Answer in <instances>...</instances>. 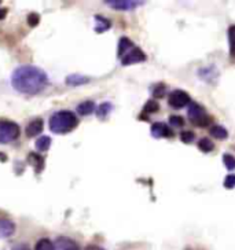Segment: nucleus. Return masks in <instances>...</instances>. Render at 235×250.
I'll list each match as a JSON object with an SVG mask.
<instances>
[{
    "label": "nucleus",
    "instance_id": "nucleus-1",
    "mask_svg": "<svg viewBox=\"0 0 235 250\" xmlns=\"http://www.w3.org/2000/svg\"><path fill=\"white\" fill-rule=\"evenodd\" d=\"M50 84L48 74L35 65H21L15 67L11 74L13 88L25 95H37L43 92Z\"/></svg>",
    "mask_w": 235,
    "mask_h": 250
},
{
    "label": "nucleus",
    "instance_id": "nucleus-2",
    "mask_svg": "<svg viewBox=\"0 0 235 250\" xmlns=\"http://www.w3.org/2000/svg\"><path fill=\"white\" fill-rule=\"evenodd\" d=\"M50 131L55 135H66L74 131L79 125V118L70 110H59L54 113L48 121Z\"/></svg>",
    "mask_w": 235,
    "mask_h": 250
},
{
    "label": "nucleus",
    "instance_id": "nucleus-3",
    "mask_svg": "<svg viewBox=\"0 0 235 250\" xmlns=\"http://www.w3.org/2000/svg\"><path fill=\"white\" fill-rule=\"evenodd\" d=\"M21 128L20 125L10 120H0V143L7 145L20 138Z\"/></svg>",
    "mask_w": 235,
    "mask_h": 250
},
{
    "label": "nucleus",
    "instance_id": "nucleus-4",
    "mask_svg": "<svg viewBox=\"0 0 235 250\" xmlns=\"http://www.w3.org/2000/svg\"><path fill=\"white\" fill-rule=\"evenodd\" d=\"M189 117H190L191 123L197 126H205L211 123V117L206 114L205 109L202 106H199L198 103H190Z\"/></svg>",
    "mask_w": 235,
    "mask_h": 250
},
{
    "label": "nucleus",
    "instance_id": "nucleus-5",
    "mask_svg": "<svg viewBox=\"0 0 235 250\" xmlns=\"http://www.w3.org/2000/svg\"><path fill=\"white\" fill-rule=\"evenodd\" d=\"M168 103L171 107L173 109H182V107H186L187 104H190L191 99L190 95L186 92V91H182V89H175L169 94Z\"/></svg>",
    "mask_w": 235,
    "mask_h": 250
},
{
    "label": "nucleus",
    "instance_id": "nucleus-6",
    "mask_svg": "<svg viewBox=\"0 0 235 250\" xmlns=\"http://www.w3.org/2000/svg\"><path fill=\"white\" fill-rule=\"evenodd\" d=\"M147 59L146 54L140 50L139 47H133L132 50L125 54L124 57L121 58V63L124 66H129V65H135V63H140V62H145Z\"/></svg>",
    "mask_w": 235,
    "mask_h": 250
},
{
    "label": "nucleus",
    "instance_id": "nucleus-7",
    "mask_svg": "<svg viewBox=\"0 0 235 250\" xmlns=\"http://www.w3.org/2000/svg\"><path fill=\"white\" fill-rule=\"evenodd\" d=\"M105 4L114 10H121V11H129L133 8L139 7L145 4V1H138V0H105Z\"/></svg>",
    "mask_w": 235,
    "mask_h": 250
},
{
    "label": "nucleus",
    "instance_id": "nucleus-8",
    "mask_svg": "<svg viewBox=\"0 0 235 250\" xmlns=\"http://www.w3.org/2000/svg\"><path fill=\"white\" fill-rule=\"evenodd\" d=\"M43 128H44V121L42 118H35L33 121H30L29 124L26 125L25 135L28 138H35V136L43 132Z\"/></svg>",
    "mask_w": 235,
    "mask_h": 250
},
{
    "label": "nucleus",
    "instance_id": "nucleus-9",
    "mask_svg": "<svg viewBox=\"0 0 235 250\" xmlns=\"http://www.w3.org/2000/svg\"><path fill=\"white\" fill-rule=\"evenodd\" d=\"M54 246L58 250H80L79 243L73 239H70V238H67V236H58L55 239Z\"/></svg>",
    "mask_w": 235,
    "mask_h": 250
},
{
    "label": "nucleus",
    "instance_id": "nucleus-10",
    "mask_svg": "<svg viewBox=\"0 0 235 250\" xmlns=\"http://www.w3.org/2000/svg\"><path fill=\"white\" fill-rule=\"evenodd\" d=\"M14 232H15L14 221H11L10 219L0 217V239L10 238L11 235H14Z\"/></svg>",
    "mask_w": 235,
    "mask_h": 250
},
{
    "label": "nucleus",
    "instance_id": "nucleus-11",
    "mask_svg": "<svg viewBox=\"0 0 235 250\" xmlns=\"http://www.w3.org/2000/svg\"><path fill=\"white\" fill-rule=\"evenodd\" d=\"M151 135L160 139V138H171L173 133L171 131L168 125L164 124V123H155V124L151 125Z\"/></svg>",
    "mask_w": 235,
    "mask_h": 250
},
{
    "label": "nucleus",
    "instance_id": "nucleus-12",
    "mask_svg": "<svg viewBox=\"0 0 235 250\" xmlns=\"http://www.w3.org/2000/svg\"><path fill=\"white\" fill-rule=\"evenodd\" d=\"M65 83L69 87H80V85H84V84H88L89 79L87 76H84V74L73 73L67 76Z\"/></svg>",
    "mask_w": 235,
    "mask_h": 250
},
{
    "label": "nucleus",
    "instance_id": "nucleus-13",
    "mask_svg": "<svg viewBox=\"0 0 235 250\" xmlns=\"http://www.w3.org/2000/svg\"><path fill=\"white\" fill-rule=\"evenodd\" d=\"M135 44L132 43V40L131 39H128V37H121L120 39V42H118V51H117V55L118 58L121 59L124 57L127 52L129 51V50H132Z\"/></svg>",
    "mask_w": 235,
    "mask_h": 250
},
{
    "label": "nucleus",
    "instance_id": "nucleus-14",
    "mask_svg": "<svg viewBox=\"0 0 235 250\" xmlns=\"http://www.w3.org/2000/svg\"><path fill=\"white\" fill-rule=\"evenodd\" d=\"M28 161H29L30 165L36 169L37 173H40L42 170L44 169V158L40 154H37V153H30V154L28 155Z\"/></svg>",
    "mask_w": 235,
    "mask_h": 250
},
{
    "label": "nucleus",
    "instance_id": "nucleus-15",
    "mask_svg": "<svg viewBox=\"0 0 235 250\" xmlns=\"http://www.w3.org/2000/svg\"><path fill=\"white\" fill-rule=\"evenodd\" d=\"M95 32L96 33H103L111 28V22L103 15H95Z\"/></svg>",
    "mask_w": 235,
    "mask_h": 250
},
{
    "label": "nucleus",
    "instance_id": "nucleus-16",
    "mask_svg": "<svg viewBox=\"0 0 235 250\" xmlns=\"http://www.w3.org/2000/svg\"><path fill=\"white\" fill-rule=\"evenodd\" d=\"M76 111L79 116H89L91 113L95 111V103L92 101H85V102H81L80 104H77Z\"/></svg>",
    "mask_w": 235,
    "mask_h": 250
},
{
    "label": "nucleus",
    "instance_id": "nucleus-17",
    "mask_svg": "<svg viewBox=\"0 0 235 250\" xmlns=\"http://www.w3.org/2000/svg\"><path fill=\"white\" fill-rule=\"evenodd\" d=\"M209 133H211V136H212V138H214V139H219V140L227 139V136H228L227 129H226L224 126H221V125H212V128L209 129Z\"/></svg>",
    "mask_w": 235,
    "mask_h": 250
},
{
    "label": "nucleus",
    "instance_id": "nucleus-18",
    "mask_svg": "<svg viewBox=\"0 0 235 250\" xmlns=\"http://www.w3.org/2000/svg\"><path fill=\"white\" fill-rule=\"evenodd\" d=\"M51 143L52 140L50 136H47V135H44V136H40L39 139L36 140V148L37 151H40V153H45V151H48L50 150V147H51Z\"/></svg>",
    "mask_w": 235,
    "mask_h": 250
},
{
    "label": "nucleus",
    "instance_id": "nucleus-19",
    "mask_svg": "<svg viewBox=\"0 0 235 250\" xmlns=\"http://www.w3.org/2000/svg\"><path fill=\"white\" fill-rule=\"evenodd\" d=\"M113 110V104L110 102H103L102 104H99V107L96 109V116L98 118H106L109 114H110V111Z\"/></svg>",
    "mask_w": 235,
    "mask_h": 250
},
{
    "label": "nucleus",
    "instance_id": "nucleus-20",
    "mask_svg": "<svg viewBox=\"0 0 235 250\" xmlns=\"http://www.w3.org/2000/svg\"><path fill=\"white\" fill-rule=\"evenodd\" d=\"M35 250H55V246L48 238H42L35 245Z\"/></svg>",
    "mask_w": 235,
    "mask_h": 250
},
{
    "label": "nucleus",
    "instance_id": "nucleus-21",
    "mask_svg": "<svg viewBox=\"0 0 235 250\" xmlns=\"http://www.w3.org/2000/svg\"><path fill=\"white\" fill-rule=\"evenodd\" d=\"M228 43H230V54L235 58V25L228 28Z\"/></svg>",
    "mask_w": 235,
    "mask_h": 250
},
{
    "label": "nucleus",
    "instance_id": "nucleus-22",
    "mask_svg": "<svg viewBox=\"0 0 235 250\" xmlns=\"http://www.w3.org/2000/svg\"><path fill=\"white\" fill-rule=\"evenodd\" d=\"M198 148L201 151H204V153H211L214 148V145H213V142L211 139L204 138V139H201L198 142Z\"/></svg>",
    "mask_w": 235,
    "mask_h": 250
},
{
    "label": "nucleus",
    "instance_id": "nucleus-23",
    "mask_svg": "<svg viewBox=\"0 0 235 250\" xmlns=\"http://www.w3.org/2000/svg\"><path fill=\"white\" fill-rule=\"evenodd\" d=\"M223 162H224V165H226V168H227L228 170H234L235 169L234 155L224 154V155H223Z\"/></svg>",
    "mask_w": 235,
    "mask_h": 250
},
{
    "label": "nucleus",
    "instance_id": "nucleus-24",
    "mask_svg": "<svg viewBox=\"0 0 235 250\" xmlns=\"http://www.w3.org/2000/svg\"><path fill=\"white\" fill-rule=\"evenodd\" d=\"M158 109H160V104L155 102V101H149V102L145 104V109H143V111L145 113H155V111H158Z\"/></svg>",
    "mask_w": 235,
    "mask_h": 250
},
{
    "label": "nucleus",
    "instance_id": "nucleus-25",
    "mask_svg": "<svg viewBox=\"0 0 235 250\" xmlns=\"http://www.w3.org/2000/svg\"><path fill=\"white\" fill-rule=\"evenodd\" d=\"M183 124L184 120L180 116H171L169 117V125L173 128H180V126H183Z\"/></svg>",
    "mask_w": 235,
    "mask_h": 250
},
{
    "label": "nucleus",
    "instance_id": "nucleus-26",
    "mask_svg": "<svg viewBox=\"0 0 235 250\" xmlns=\"http://www.w3.org/2000/svg\"><path fill=\"white\" fill-rule=\"evenodd\" d=\"M194 138H195V135L194 132H191V131H183V132L180 133V140L183 142V143H192L194 142Z\"/></svg>",
    "mask_w": 235,
    "mask_h": 250
},
{
    "label": "nucleus",
    "instance_id": "nucleus-27",
    "mask_svg": "<svg viewBox=\"0 0 235 250\" xmlns=\"http://www.w3.org/2000/svg\"><path fill=\"white\" fill-rule=\"evenodd\" d=\"M40 22V15L37 14V13H30L28 15V25H29L30 28H35L37 26Z\"/></svg>",
    "mask_w": 235,
    "mask_h": 250
},
{
    "label": "nucleus",
    "instance_id": "nucleus-28",
    "mask_svg": "<svg viewBox=\"0 0 235 250\" xmlns=\"http://www.w3.org/2000/svg\"><path fill=\"white\" fill-rule=\"evenodd\" d=\"M224 187H226V188H234L235 175H228V176L224 179Z\"/></svg>",
    "mask_w": 235,
    "mask_h": 250
},
{
    "label": "nucleus",
    "instance_id": "nucleus-29",
    "mask_svg": "<svg viewBox=\"0 0 235 250\" xmlns=\"http://www.w3.org/2000/svg\"><path fill=\"white\" fill-rule=\"evenodd\" d=\"M11 250H32V249H30L29 245H26V243H17V245H14V246L11 248Z\"/></svg>",
    "mask_w": 235,
    "mask_h": 250
},
{
    "label": "nucleus",
    "instance_id": "nucleus-30",
    "mask_svg": "<svg viewBox=\"0 0 235 250\" xmlns=\"http://www.w3.org/2000/svg\"><path fill=\"white\" fill-rule=\"evenodd\" d=\"M164 91H165V87L164 85H157L154 88V91H153V94H154V96H162L164 95Z\"/></svg>",
    "mask_w": 235,
    "mask_h": 250
},
{
    "label": "nucleus",
    "instance_id": "nucleus-31",
    "mask_svg": "<svg viewBox=\"0 0 235 250\" xmlns=\"http://www.w3.org/2000/svg\"><path fill=\"white\" fill-rule=\"evenodd\" d=\"M6 15H7V8L0 7V20H4Z\"/></svg>",
    "mask_w": 235,
    "mask_h": 250
},
{
    "label": "nucleus",
    "instance_id": "nucleus-32",
    "mask_svg": "<svg viewBox=\"0 0 235 250\" xmlns=\"http://www.w3.org/2000/svg\"><path fill=\"white\" fill-rule=\"evenodd\" d=\"M85 250H105L103 248H99V246H95V245H89L85 248Z\"/></svg>",
    "mask_w": 235,
    "mask_h": 250
},
{
    "label": "nucleus",
    "instance_id": "nucleus-33",
    "mask_svg": "<svg viewBox=\"0 0 235 250\" xmlns=\"http://www.w3.org/2000/svg\"><path fill=\"white\" fill-rule=\"evenodd\" d=\"M7 160H8L7 155L4 154V153H1V151H0V162H7Z\"/></svg>",
    "mask_w": 235,
    "mask_h": 250
}]
</instances>
